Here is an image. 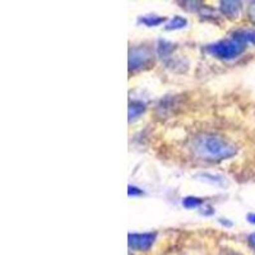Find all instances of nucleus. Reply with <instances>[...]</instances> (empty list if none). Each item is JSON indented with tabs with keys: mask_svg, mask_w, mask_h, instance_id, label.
<instances>
[{
	"mask_svg": "<svg viewBox=\"0 0 255 255\" xmlns=\"http://www.w3.org/2000/svg\"><path fill=\"white\" fill-rule=\"evenodd\" d=\"M143 194V191L140 190L139 188H136V186L129 185L128 186V195L129 197H139V195Z\"/></svg>",
	"mask_w": 255,
	"mask_h": 255,
	"instance_id": "nucleus-12",
	"label": "nucleus"
},
{
	"mask_svg": "<svg viewBox=\"0 0 255 255\" xmlns=\"http://www.w3.org/2000/svg\"><path fill=\"white\" fill-rule=\"evenodd\" d=\"M175 49L174 45L171 44V42H167V41H163L161 40L158 42V47H157V51H158V54L161 56H167L170 52L172 51V50Z\"/></svg>",
	"mask_w": 255,
	"mask_h": 255,
	"instance_id": "nucleus-10",
	"label": "nucleus"
},
{
	"mask_svg": "<svg viewBox=\"0 0 255 255\" xmlns=\"http://www.w3.org/2000/svg\"><path fill=\"white\" fill-rule=\"evenodd\" d=\"M221 12L229 18L239 17L241 12V3L240 1H234V0L221 1Z\"/></svg>",
	"mask_w": 255,
	"mask_h": 255,
	"instance_id": "nucleus-5",
	"label": "nucleus"
},
{
	"mask_svg": "<svg viewBox=\"0 0 255 255\" xmlns=\"http://www.w3.org/2000/svg\"><path fill=\"white\" fill-rule=\"evenodd\" d=\"M166 20V18L158 17V15H144L139 18V23H143L147 27H157L162 24Z\"/></svg>",
	"mask_w": 255,
	"mask_h": 255,
	"instance_id": "nucleus-8",
	"label": "nucleus"
},
{
	"mask_svg": "<svg viewBox=\"0 0 255 255\" xmlns=\"http://www.w3.org/2000/svg\"><path fill=\"white\" fill-rule=\"evenodd\" d=\"M235 36L240 37L241 40H244L245 42H250V44L255 45V31L253 29H243V31H238L234 33Z\"/></svg>",
	"mask_w": 255,
	"mask_h": 255,
	"instance_id": "nucleus-9",
	"label": "nucleus"
},
{
	"mask_svg": "<svg viewBox=\"0 0 255 255\" xmlns=\"http://www.w3.org/2000/svg\"><path fill=\"white\" fill-rule=\"evenodd\" d=\"M202 203H203V200L197 197H186L183 199V206L186 209L198 208V207L202 206Z\"/></svg>",
	"mask_w": 255,
	"mask_h": 255,
	"instance_id": "nucleus-11",
	"label": "nucleus"
},
{
	"mask_svg": "<svg viewBox=\"0 0 255 255\" xmlns=\"http://www.w3.org/2000/svg\"><path fill=\"white\" fill-rule=\"evenodd\" d=\"M248 221L250 223H253V225H255V213H249L248 215Z\"/></svg>",
	"mask_w": 255,
	"mask_h": 255,
	"instance_id": "nucleus-15",
	"label": "nucleus"
},
{
	"mask_svg": "<svg viewBox=\"0 0 255 255\" xmlns=\"http://www.w3.org/2000/svg\"><path fill=\"white\" fill-rule=\"evenodd\" d=\"M249 243H250V245H252L253 249L255 250V232L249 236Z\"/></svg>",
	"mask_w": 255,
	"mask_h": 255,
	"instance_id": "nucleus-14",
	"label": "nucleus"
},
{
	"mask_svg": "<svg viewBox=\"0 0 255 255\" xmlns=\"http://www.w3.org/2000/svg\"><path fill=\"white\" fill-rule=\"evenodd\" d=\"M144 110L145 106L143 102L135 101L133 102V104H130V106H129V122L136 119V118H139V116L144 113Z\"/></svg>",
	"mask_w": 255,
	"mask_h": 255,
	"instance_id": "nucleus-7",
	"label": "nucleus"
},
{
	"mask_svg": "<svg viewBox=\"0 0 255 255\" xmlns=\"http://www.w3.org/2000/svg\"><path fill=\"white\" fill-rule=\"evenodd\" d=\"M220 222L222 223V225H226V226H232V223H231V222H227V221H223V218H221Z\"/></svg>",
	"mask_w": 255,
	"mask_h": 255,
	"instance_id": "nucleus-16",
	"label": "nucleus"
},
{
	"mask_svg": "<svg viewBox=\"0 0 255 255\" xmlns=\"http://www.w3.org/2000/svg\"><path fill=\"white\" fill-rule=\"evenodd\" d=\"M245 49H247V42L234 35L230 40H222L216 44L209 45L207 47V52H209L215 58L222 59V60H231V59H235L241 55Z\"/></svg>",
	"mask_w": 255,
	"mask_h": 255,
	"instance_id": "nucleus-2",
	"label": "nucleus"
},
{
	"mask_svg": "<svg viewBox=\"0 0 255 255\" xmlns=\"http://www.w3.org/2000/svg\"><path fill=\"white\" fill-rule=\"evenodd\" d=\"M249 15L253 22H255V4H252V6L249 8Z\"/></svg>",
	"mask_w": 255,
	"mask_h": 255,
	"instance_id": "nucleus-13",
	"label": "nucleus"
},
{
	"mask_svg": "<svg viewBox=\"0 0 255 255\" xmlns=\"http://www.w3.org/2000/svg\"><path fill=\"white\" fill-rule=\"evenodd\" d=\"M153 61L152 51L148 47H134L129 51V70H138L148 67Z\"/></svg>",
	"mask_w": 255,
	"mask_h": 255,
	"instance_id": "nucleus-3",
	"label": "nucleus"
},
{
	"mask_svg": "<svg viewBox=\"0 0 255 255\" xmlns=\"http://www.w3.org/2000/svg\"><path fill=\"white\" fill-rule=\"evenodd\" d=\"M194 152L198 157L211 161L227 159L235 156L238 149L234 144L213 134H202L194 140Z\"/></svg>",
	"mask_w": 255,
	"mask_h": 255,
	"instance_id": "nucleus-1",
	"label": "nucleus"
},
{
	"mask_svg": "<svg viewBox=\"0 0 255 255\" xmlns=\"http://www.w3.org/2000/svg\"><path fill=\"white\" fill-rule=\"evenodd\" d=\"M154 239H156V234H152V232H147V234H129V238H128V244L129 247L134 250H143L151 249V247L153 245Z\"/></svg>",
	"mask_w": 255,
	"mask_h": 255,
	"instance_id": "nucleus-4",
	"label": "nucleus"
},
{
	"mask_svg": "<svg viewBox=\"0 0 255 255\" xmlns=\"http://www.w3.org/2000/svg\"><path fill=\"white\" fill-rule=\"evenodd\" d=\"M188 26V19L185 17H181V15H175L174 18L168 20V23L166 24L165 28L167 31H172V29H181L184 27Z\"/></svg>",
	"mask_w": 255,
	"mask_h": 255,
	"instance_id": "nucleus-6",
	"label": "nucleus"
}]
</instances>
